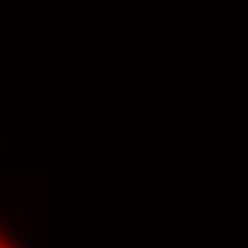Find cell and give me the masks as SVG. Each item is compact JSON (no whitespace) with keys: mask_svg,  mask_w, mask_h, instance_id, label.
Returning a JSON list of instances; mask_svg holds the SVG:
<instances>
[{"mask_svg":"<svg viewBox=\"0 0 248 248\" xmlns=\"http://www.w3.org/2000/svg\"><path fill=\"white\" fill-rule=\"evenodd\" d=\"M0 248H12V246H6V243H0Z\"/></svg>","mask_w":248,"mask_h":248,"instance_id":"obj_1","label":"cell"}]
</instances>
